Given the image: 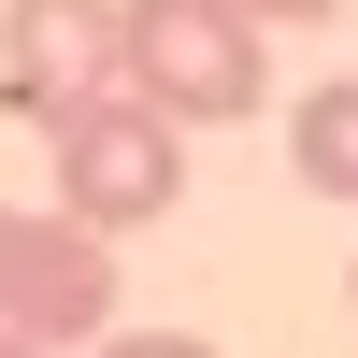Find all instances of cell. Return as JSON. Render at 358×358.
<instances>
[{
  "mask_svg": "<svg viewBox=\"0 0 358 358\" xmlns=\"http://www.w3.org/2000/svg\"><path fill=\"white\" fill-rule=\"evenodd\" d=\"M0 330L15 344H101L115 330V244L72 215L0 201Z\"/></svg>",
  "mask_w": 358,
  "mask_h": 358,
  "instance_id": "3957f363",
  "label": "cell"
},
{
  "mask_svg": "<svg viewBox=\"0 0 358 358\" xmlns=\"http://www.w3.org/2000/svg\"><path fill=\"white\" fill-rule=\"evenodd\" d=\"M287 172L315 201H358V72H330V86L287 101Z\"/></svg>",
  "mask_w": 358,
  "mask_h": 358,
  "instance_id": "5b68a950",
  "label": "cell"
},
{
  "mask_svg": "<svg viewBox=\"0 0 358 358\" xmlns=\"http://www.w3.org/2000/svg\"><path fill=\"white\" fill-rule=\"evenodd\" d=\"M344 301H358V258H344Z\"/></svg>",
  "mask_w": 358,
  "mask_h": 358,
  "instance_id": "9c48e42d",
  "label": "cell"
},
{
  "mask_svg": "<svg viewBox=\"0 0 358 358\" xmlns=\"http://www.w3.org/2000/svg\"><path fill=\"white\" fill-rule=\"evenodd\" d=\"M101 86H115V0H0V101L29 129H57Z\"/></svg>",
  "mask_w": 358,
  "mask_h": 358,
  "instance_id": "277c9868",
  "label": "cell"
},
{
  "mask_svg": "<svg viewBox=\"0 0 358 358\" xmlns=\"http://www.w3.org/2000/svg\"><path fill=\"white\" fill-rule=\"evenodd\" d=\"M86 358H229V344H201V330H101Z\"/></svg>",
  "mask_w": 358,
  "mask_h": 358,
  "instance_id": "8992f818",
  "label": "cell"
},
{
  "mask_svg": "<svg viewBox=\"0 0 358 358\" xmlns=\"http://www.w3.org/2000/svg\"><path fill=\"white\" fill-rule=\"evenodd\" d=\"M0 358H43V344H15V330H0Z\"/></svg>",
  "mask_w": 358,
  "mask_h": 358,
  "instance_id": "ba28073f",
  "label": "cell"
},
{
  "mask_svg": "<svg viewBox=\"0 0 358 358\" xmlns=\"http://www.w3.org/2000/svg\"><path fill=\"white\" fill-rule=\"evenodd\" d=\"M115 86L172 129H244L273 115V29L244 0H115Z\"/></svg>",
  "mask_w": 358,
  "mask_h": 358,
  "instance_id": "6da1fadb",
  "label": "cell"
},
{
  "mask_svg": "<svg viewBox=\"0 0 358 358\" xmlns=\"http://www.w3.org/2000/svg\"><path fill=\"white\" fill-rule=\"evenodd\" d=\"M43 158H57V215L72 229H158L172 201H187V129H172L158 101H129V86H101V101H72L43 129Z\"/></svg>",
  "mask_w": 358,
  "mask_h": 358,
  "instance_id": "7a4b0ae2",
  "label": "cell"
},
{
  "mask_svg": "<svg viewBox=\"0 0 358 358\" xmlns=\"http://www.w3.org/2000/svg\"><path fill=\"white\" fill-rule=\"evenodd\" d=\"M244 15H258V29H273V15H287V29H315V15H344V0H244Z\"/></svg>",
  "mask_w": 358,
  "mask_h": 358,
  "instance_id": "52a82bcc",
  "label": "cell"
}]
</instances>
